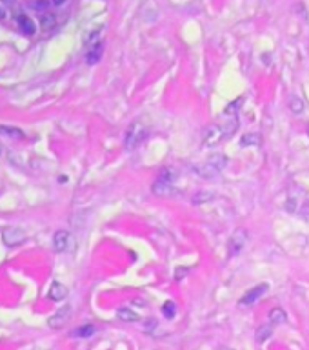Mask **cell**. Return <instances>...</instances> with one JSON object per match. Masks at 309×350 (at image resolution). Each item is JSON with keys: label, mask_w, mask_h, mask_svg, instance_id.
Returning a JSON list of instances; mask_svg holds the SVG:
<instances>
[{"label": "cell", "mask_w": 309, "mask_h": 350, "mask_svg": "<svg viewBox=\"0 0 309 350\" xmlns=\"http://www.w3.org/2000/svg\"><path fill=\"white\" fill-rule=\"evenodd\" d=\"M236 126H238L236 115L229 117L226 124H211V126H207L206 131H204V141H202L204 148H213L218 143H222L224 139H227L236 130Z\"/></svg>", "instance_id": "cell-1"}, {"label": "cell", "mask_w": 309, "mask_h": 350, "mask_svg": "<svg viewBox=\"0 0 309 350\" xmlns=\"http://www.w3.org/2000/svg\"><path fill=\"white\" fill-rule=\"evenodd\" d=\"M145 137H147V128L140 121H135L126 131V139H124L126 150H135L140 143H144Z\"/></svg>", "instance_id": "cell-2"}, {"label": "cell", "mask_w": 309, "mask_h": 350, "mask_svg": "<svg viewBox=\"0 0 309 350\" xmlns=\"http://www.w3.org/2000/svg\"><path fill=\"white\" fill-rule=\"evenodd\" d=\"M75 247V241L71 237V233L66 232V230H58V232L53 235V248L55 252H68V250H73Z\"/></svg>", "instance_id": "cell-3"}, {"label": "cell", "mask_w": 309, "mask_h": 350, "mask_svg": "<svg viewBox=\"0 0 309 350\" xmlns=\"http://www.w3.org/2000/svg\"><path fill=\"white\" fill-rule=\"evenodd\" d=\"M24 239H26L24 230H20V228H17V226H9L2 232V241L6 243L7 247H17V245L24 243Z\"/></svg>", "instance_id": "cell-4"}, {"label": "cell", "mask_w": 309, "mask_h": 350, "mask_svg": "<svg viewBox=\"0 0 309 350\" xmlns=\"http://www.w3.org/2000/svg\"><path fill=\"white\" fill-rule=\"evenodd\" d=\"M69 316H71V307L66 305V307H62L60 310H56L55 314L49 317V327H51L53 330L62 329V327L66 325V321L69 319Z\"/></svg>", "instance_id": "cell-5"}, {"label": "cell", "mask_w": 309, "mask_h": 350, "mask_svg": "<svg viewBox=\"0 0 309 350\" xmlns=\"http://www.w3.org/2000/svg\"><path fill=\"white\" fill-rule=\"evenodd\" d=\"M268 288H269L268 283H260V285H256L254 288H251L246 295H244V297H242L240 305H244V307H246V305H253L256 299H260L262 295L268 292Z\"/></svg>", "instance_id": "cell-6"}, {"label": "cell", "mask_w": 309, "mask_h": 350, "mask_svg": "<svg viewBox=\"0 0 309 350\" xmlns=\"http://www.w3.org/2000/svg\"><path fill=\"white\" fill-rule=\"evenodd\" d=\"M244 245H246V232L244 230H236L233 237L229 239V257L238 254Z\"/></svg>", "instance_id": "cell-7"}, {"label": "cell", "mask_w": 309, "mask_h": 350, "mask_svg": "<svg viewBox=\"0 0 309 350\" xmlns=\"http://www.w3.org/2000/svg\"><path fill=\"white\" fill-rule=\"evenodd\" d=\"M151 192L153 195H157V197H167V195H171L173 193V185L169 181H164V179L158 177L151 186Z\"/></svg>", "instance_id": "cell-8"}, {"label": "cell", "mask_w": 309, "mask_h": 350, "mask_svg": "<svg viewBox=\"0 0 309 350\" xmlns=\"http://www.w3.org/2000/svg\"><path fill=\"white\" fill-rule=\"evenodd\" d=\"M102 53H104V42H96V44H93V46H90V49H88V53H86V62L90 64V66H93V64H96V62L102 59Z\"/></svg>", "instance_id": "cell-9"}, {"label": "cell", "mask_w": 309, "mask_h": 350, "mask_svg": "<svg viewBox=\"0 0 309 350\" xmlns=\"http://www.w3.org/2000/svg\"><path fill=\"white\" fill-rule=\"evenodd\" d=\"M17 26H18V29H20L22 33H26V35H33L35 31H36L35 22L29 19L28 15H18V17H17Z\"/></svg>", "instance_id": "cell-10"}, {"label": "cell", "mask_w": 309, "mask_h": 350, "mask_svg": "<svg viewBox=\"0 0 309 350\" xmlns=\"http://www.w3.org/2000/svg\"><path fill=\"white\" fill-rule=\"evenodd\" d=\"M49 297H51L53 301H62V299L68 297V288L58 281L51 283V287H49Z\"/></svg>", "instance_id": "cell-11"}, {"label": "cell", "mask_w": 309, "mask_h": 350, "mask_svg": "<svg viewBox=\"0 0 309 350\" xmlns=\"http://www.w3.org/2000/svg\"><path fill=\"white\" fill-rule=\"evenodd\" d=\"M207 163L211 165V168H213L215 172H222L224 168H226L227 165V157L226 155H222V153H215V155H211V157L207 159Z\"/></svg>", "instance_id": "cell-12"}, {"label": "cell", "mask_w": 309, "mask_h": 350, "mask_svg": "<svg viewBox=\"0 0 309 350\" xmlns=\"http://www.w3.org/2000/svg\"><path fill=\"white\" fill-rule=\"evenodd\" d=\"M260 143H262V137L258 135V133H244V135L240 137L242 148H249V146L256 148V146H260Z\"/></svg>", "instance_id": "cell-13"}, {"label": "cell", "mask_w": 309, "mask_h": 350, "mask_svg": "<svg viewBox=\"0 0 309 350\" xmlns=\"http://www.w3.org/2000/svg\"><path fill=\"white\" fill-rule=\"evenodd\" d=\"M268 321L271 323V325H280V323H286V321H288V316H286V312H284V310L276 307V309L269 310Z\"/></svg>", "instance_id": "cell-14"}, {"label": "cell", "mask_w": 309, "mask_h": 350, "mask_svg": "<svg viewBox=\"0 0 309 350\" xmlns=\"http://www.w3.org/2000/svg\"><path fill=\"white\" fill-rule=\"evenodd\" d=\"M117 316H118V319L120 321H126V323H135V321H138L140 317H138V314H135L131 309H118L117 310Z\"/></svg>", "instance_id": "cell-15"}, {"label": "cell", "mask_w": 309, "mask_h": 350, "mask_svg": "<svg viewBox=\"0 0 309 350\" xmlns=\"http://www.w3.org/2000/svg\"><path fill=\"white\" fill-rule=\"evenodd\" d=\"M55 15L48 13V11H44V13L40 15V28L44 29V31H51V29L55 28Z\"/></svg>", "instance_id": "cell-16"}, {"label": "cell", "mask_w": 309, "mask_h": 350, "mask_svg": "<svg viewBox=\"0 0 309 350\" xmlns=\"http://www.w3.org/2000/svg\"><path fill=\"white\" fill-rule=\"evenodd\" d=\"M0 133L6 135V137L24 139V131L18 130V128H13V126H4V124H0Z\"/></svg>", "instance_id": "cell-17"}, {"label": "cell", "mask_w": 309, "mask_h": 350, "mask_svg": "<svg viewBox=\"0 0 309 350\" xmlns=\"http://www.w3.org/2000/svg\"><path fill=\"white\" fill-rule=\"evenodd\" d=\"M95 327L93 325H82V327H78L76 330H73V336L75 337H90L95 334Z\"/></svg>", "instance_id": "cell-18"}, {"label": "cell", "mask_w": 309, "mask_h": 350, "mask_svg": "<svg viewBox=\"0 0 309 350\" xmlns=\"http://www.w3.org/2000/svg\"><path fill=\"white\" fill-rule=\"evenodd\" d=\"M273 334V327H271V323L269 325H266V327H260V329L256 330V341L258 343H262V341H266V339H269V336Z\"/></svg>", "instance_id": "cell-19"}, {"label": "cell", "mask_w": 309, "mask_h": 350, "mask_svg": "<svg viewBox=\"0 0 309 350\" xmlns=\"http://www.w3.org/2000/svg\"><path fill=\"white\" fill-rule=\"evenodd\" d=\"M175 312H177V305L173 301H165L164 305H162V314H164L167 319H171V317L175 316Z\"/></svg>", "instance_id": "cell-20"}, {"label": "cell", "mask_w": 309, "mask_h": 350, "mask_svg": "<svg viewBox=\"0 0 309 350\" xmlns=\"http://www.w3.org/2000/svg\"><path fill=\"white\" fill-rule=\"evenodd\" d=\"M289 108L293 110V113H300V111L304 110V103L300 101V99H296V97H293L291 101H289Z\"/></svg>", "instance_id": "cell-21"}, {"label": "cell", "mask_w": 309, "mask_h": 350, "mask_svg": "<svg viewBox=\"0 0 309 350\" xmlns=\"http://www.w3.org/2000/svg\"><path fill=\"white\" fill-rule=\"evenodd\" d=\"M187 274H189V268L180 267V268H177V270H175V279H177V281H180V279H184Z\"/></svg>", "instance_id": "cell-22"}, {"label": "cell", "mask_w": 309, "mask_h": 350, "mask_svg": "<svg viewBox=\"0 0 309 350\" xmlns=\"http://www.w3.org/2000/svg\"><path fill=\"white\" fill-rule=\"evenodd\" d=\"M211 197H213L211 193H197V195L193 197V203H195V205H199L200 201H209Z\"/></svg>", "instance_id": "cell-23"}, {"label": "cell", "mask_w": 309, "mask_h": 350, "mask_svg": "<svg viewBox=\"0 0 309 350\" xmlns=\"http://www.w3.org/2000/svg\"><path fill=\"white\" fill-rule=\"evenodd\" d=\"M33 7L35 9H44V7H48V2H35Z\"/></svg>", "instance_id": "cell-24"}, {"label": "cell", "mask_w": 309, "mask_h": 350, "mask_svg": "<svg viewBox=\"0 0 309 350\" xmlns=\"http://www.w3.org/2000/svg\"><path fill=\"white\" fill-rule=\"evenodd\" d=\"M0 4H6V6H11V4H15V0H0Z\"/></svg>", "instance_id": "cell-25"}, {"label": "cell", "mask_w": 309, "mask_h": 350, "mask_svg": "<svg viewBox=\"0 0 309 350\" xmlns=\"http://www.w3.org/2000/svg\"><path fill=\"white\" fill-rule=\"evenodd\" d=\"M64 2H66V0H53V4H55V6H62Z\"/></svg>", "instance_id": "cell-26"}, {"label": "cell", "mask_w": 309, "mask_h": 350, "mask_svg": "<svg viewBox=\"0 0 309 350\" xmlns=\"http://www.w3.org/2000/svg\"><path fill=\"white\" fill-rule=\"evenodd\" d=\"M6 17V11H4V7H0V19H4Z\"/></svg>", "instance_id": "cell-27"}, {"label": "cell", "mask_w": 309, "mask_h": 350, "mask_svg": "<svg viewBox=\"0 0 309 350\" xmlns=\"http://www.w3.org/2000/svg\"><path fill=\"white\" fill-rule=\"evenodd\" d=\"M0 153H2V144H0Z\"/></svg>", "instance_id": "cell-28"}, {"label": "cell", "mask_w": 309, "mask_h": 350, "mask_svg": "<svg viewBox=\"0 0 309 350\" xmlns=\"http://www.w3.org/2000/svg\"><path fill=\"white\" fill-rule=\"evenodd\" d=\"M308 135H309V126H308Z\"/></svg>", "instance_id": "cell-29"}]
</instances>
